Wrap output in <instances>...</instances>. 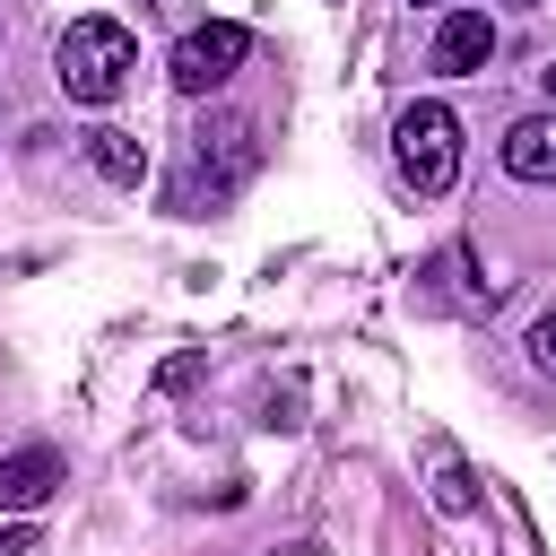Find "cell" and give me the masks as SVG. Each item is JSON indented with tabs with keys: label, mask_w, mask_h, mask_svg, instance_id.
<instances>
[{
	"label": "cell",
	"mask_w": 556,
	"mask_h": 556,
	"mask_svg": "<svg viewBox=\"0 0 556 556\" xmlns=\"http://www.w3.org/2000/svg\"><path fill=\"white\" fill-rule=\"evenodd\" d=\"M252 122L243 113H208L200 130H191V156H182V182H174V217H208L243 174H252Z\"/></svg>",
	"instance_id": "1"
},
{
	"label": "cell",
	"mask_w": 556,
	"mask_h": 556,
	"mask_svg": "<svg viewBox=\"0 0 556 556\" xmlns=\"http://www.w3.org/2000/svg\"><path fill=\"white\" fill-rule=\"evenodd\" d=\"M130 26H113V17H70V35L52 43V78H61V96L70 104H113L122 96V78H130Z\"/></svg>",
	"instance_id": "2"
},
{
	"label": "cell",
	"mask_w": 556,
	"mask_h": 556,
	"mask_svg": "<svg viewBox=\"0 0 556 556\" xmlns=\"http://www.w3.org/2000/svg\"><path fill=\"white\" fill-rule=\"evenodd\" d=\"M391 156H400V174H408V191H452V174H460V122H452V104H408L400 113V130H391Z\"/></svg>",
	"instance_id": "3"
},
{
	"label": "cell",
	"mask_w": 556,
	"mask_h": 556,
	"mask_svg": "<svg viewBox=\"0 0 556 556\" xmlns=\"http://www.w3.org/2000/svg\"><path fill=\"white\" fill-rule=\"evenodd\" d=\"M243 52H252V35L235 26V17H208V26H191L182 43H174V61H165V78L182 87V96H217L235 70H243Z\"/></svg>",
	"instance_id": "4"
},
{
	"label": "cell",
	"mask_w": 556,
	"mask_h": 556,
	"mask_svg": "<svg viewBox=\"0 0 556 556\" xmlns=\"http://www.w3.org/2000/svg\"><path fill=\"white\" fill-rule=\"evenodd\" d=\"M70 486V460L52 452V443H17V452H0V513H35V504H52Z\"/></svg>",
	"instance_id": "5"
},
{
	"label": "cell",
	"mask_w": 556,
	"mask_h": 556,
	"mask_svg": "<svg viewBox=\"0 0 556 556\" xmlns=\"http://www.w3.org/2000/svg\"><path fill=\"white\" fill-rule=\"evenodd\" d=\"M495 61V17L486 9H443V26H434V70L443 78H469V70H486Z\"/></svg>",
	"instance_id": "6"
},
{
	"label": "cell",
	"mask_w": 556,
	"mask_h": 556,
	"mask_svg": "<svg viewBox=\"0 0 556 556\" xmlns=\"http://www.w3.org/2000/svg\"><path fill=\"white\" fill-rule=\"evenodd\" d=\"M504 174L513 182H556V104L547 113H521L504 130Z\"/></svg>",
	"instance_id": "7"
},
{
	"label": "cell",
	"mask_w": 556,
	"mask_h": 556,
	"mask_svg": "<svg viewBox=\"0 0 556 556\" xmlns=\"http://www.w3.org/2000/svg\"><path fill=\"white\" fill-rule=\"evenodd\" d=\"M426 495H434V513H478V478H469V460L443 443V434H426Z\"/></svg>",
	"instance_id": "8"
},
{
	"label": "cell",
	"mask_w": 556,
	"mask_h": 556,
	"mask_svg": "<svg viewBox=\"0 0 556 556\" xmlns=\"http://www.w3.org/2000/svg\"><path fill=\"white\" fill-rule=\"evenodd\" d=\"M87 156H96V174H104V182H122V191L148 174V148H139L130 130H87Z\"/></svg>",
	"instance_id": "9"
},
{
	"label": "cell",
	"mask_w": 556,
	"mask_h": 556,
	"mask_svg": "<svg viewBox=\"0 0 556 556\" xmlns=\"http://www.w3.org/2000/svg\"><path fill=\"white\" fill-rule=\"evenodd\" d=\"M530 365H539V374H556V304L530 321Z\"/></svg>",
	"instance_id": "10"
},
{
	"label": "cell",
	"mask_w": 556,
	"mask_h": 556,
	"mask_svg": "<svg viewBox=\"0 0 556 556\" xmlns=\"http://www.w3.org/2000/svg\"><path fill=\"white\" fill-rule=\"evenodd\" d=\"M0 556H35V521H0Z\"/></svg>",
	"instance_id": "11"
},
{
	"label": "cell",
	"mask_w": 556,
	"mask_h": 556,
	"mask_svg": "<svg viewBox=\"0 0 556 556\" xmlns=\"http://www.w3.org/2000/svg\"><path fill=\"white\" fill-rule=\"evenodd\" d=\"M269 556H321V547H269Z\"/></svg>",
	"instance_id": "12"
},
{
	"label": "cell",
	"mask_w": 556,
	"mask_h": 556,
	"mask_svg": "<svg viewBox=\"0 0 556 556\" xmlns=\"http://www.w3.org/2000/svg\"><path fill=\"white\" fill-rule=\"evenodd\" d=\"M539 87H547V104H556V70H539Z\"/></svg>",
	"instance_id": "13"
},
{
	"label": "cell",
	"mask_w": 556,
	"mask_h": 556,
	"mask_svg": "<svg viewBox=\"0 0 556 556\" xmlns=\"http://www.w3.org/2000/svg\"><path fill=\"white\" fill-rule=\"evenodd\" d=\"M504 9H547V0H504Z\"/></svg>",
	"instance_id": "14"
},
{
	"label": "cell",
	"mask_w": 556,
	"mask_h": 556,
	"mask_svg": "<svg viewBox=\"0 0 556 556\" xmlns=\"http://www.w3.org/2000/svg\"><path fill=\"white\" fill-rule=\"evenodd\" d=\"M417 9H452V0H417Z\"/></svg>",
	"instance_id": "15"
},
{
	"label": "cell",
	"mask_w": 556,
	"mask_h": 556,
	"mask_svg": "<svg viewBox=\"0 0 556 556\" xmlns=\"http://www.w3.org/2000/svg\"><path fill=\"white\" fill-rule=\"evenodd\" d=\"M148 9H174V0H148Z\"/></svg>",
	"instance_id": "16"
}]
</instances>
